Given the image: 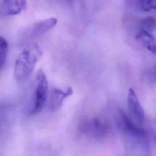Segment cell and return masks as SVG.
Wrapping results in <instances>:
<instances>
[{"label":"cell","instance_id":"obj_10","mask_svg":"<svg viewBox=\"0 0 156 156\" xmlns=\"http://www.w3.org/2000/svg\"><path fill=\"white\" fill-rule=\"evenodd\" d=\"M140 30L152 32L156 28V20L152 16H147L142 19L139 23Z\"/></svg>","mask_w":156,"mask_h":156},{"label":"cell","instance_id":"obj_7","mask_svg":"<svg viewBox=\"0 0 156 156\" xmlns=\"http://www.w3.org/2000/svg\"><path fill=\"white\" fill-rule=\"evenodd\" d=\"M127 105L130 112L137 122L140 124H143L145 119L144 112L137 95L133 88H130L128 91Z\"/></svg>","mask_w":156,"mask_h":156},{"label":"cell","instance_id":"obj_3","mask_svg":"<svg viewBox=\"0 0 156 156\" xmlns=\"http://www.w3.org/2000/svg\"><path fill=\"white\" fill-rule=\"evenodd\" d=\"M36 90L35 94V101L33 107L30 113L34 115L39 113L48 100V83L44 73L40 69L36 75Z\"/></svg>","mask_w":156,"mask_h":156},{"label":"cell","instance_id":"obj_4","mask_svg":"<svg viewBox=\"0 0 156 156\" xmlns=\"http://www.w3.org/2000/svg\"><path fill=\"white\" fill-rule=\"evenodd\" d=\"M82 132L94 138H102L108 131V126L106 122L94 118L85 122L81 126Z\"/></svg>","mask_w":156,"mask_h":156},{"label":"cell","instance_id":"obj_11","mask_svg":"<svg viewBox=\"0 0 156 156\" xmlns=\"http://www.w3.org/2000/svg\"><path fill=\"white\" fill-rule=\"evenodd\" d=\"M9 50L7 41L2 37H0V66L2 68L5 63Z\"/></svg>","mask_w":156,"mask_h":156},{"label":"cell","instance_id":"obj_12","mask_svg":"<svg viewBox=\"0 0 156 156\" xmlns=\"http://www.w3.org/2000/svg\"><path fill=\"white\" fill-rule=\"evenodd\" d=\"M140 9L144 12L156 10V0H136Z\"/></svg>","mask_w":156,"mask_h":156},{"label":"cell","instance_id":"obj_8","mask_svg":"<svg viewBox=\"0 0 156 156\" xmlns=\"http://www.w3.org/2000/svg\"><path fill=\"white\" fill-rule=\"evenodd\" d=\"M26 5V0H4L1 13L4 16L18 15L25 9Z\"/></svg>","mask_w":156,"mask_h":156},{"label":"cell","instance_id":"obj_6","mask_svg":"<svg viewBox=\"0 0 156 156\" xmlns=\"http://www.w3.org/2000/svg\"><path fill=\"white\" fill-rule=\"evenodd\" d=\"M73 91L71 87H68L65 90L59 88H52L49 94L47 100L48 107L52 112L57 111L62 106L64 100L72 95Z\"/></svg>","mask_w":156,"mask_h":156},{"label":"cell","instance_id":"obj_9","mask_svg":"<svg viewBox=\"0 0 156 156\" xmlns=\"http://www.w3.org/2000/svg\"><path fill=\"white\" fill-rule=\"evenodd\" d=\"M135 38L149 52L156 54V38L151 32L139 30L135 35Z\"/></svg>","mask_w":156,"mask_h":156},{"label":"cell","instance_id":"obj_13","mask_svg":"<svg viewBox=\"0 0 156 156\" xmlns=\"http://www.w3.org/2000/svg\"><path fill=\"white\" fill-rule=\"evenodd\" d=\"M152 77H153L154 81L156 83V66L154 68V69L152 71Z\"/></svg>","mask_w":156,"mask_h":156},{"label":"cell","instance_id":"obj_1","mask_svg":"<svg viewBox=\"0 0 156 156\" xmlns=\"http://www.w3.org/2000/svg\"><path fill=\"white\" fill-rule=\"evenodd\" d=\"M117 123L124 146L130 156H151V146L145 130L133 124L121 110L118 112Z\"/></svg>","mask_w":156,"mask_h":156},{"label":"cell","instance_id":"obj_5","mask_svg":"<svg viewBox=\"0 0 156 156\" xmlns=\"http://www.w3.org/2000/svg\"><path fill=\"white\" fill-rule=\"evenodd\" d=\"M57 23V19L54 17L40 21L31 26L26 31L25 35L27 39L29 38V40L37 38L51 30L56 26Z\"/></svg>","mask_w":156,"mask_h":156},{"label":"cell","instance_id":"obj_14","mask_svg":"<svg viewBox=\"0 0 156 156\" xmlns=\"http://www.w3.org/2000/svg\"><path fill=\"white\" fill-rule=\"evenodd\" d=\"M155 143H156V136H155Z\"/></svg>","mask_w":156,"mask_h":156},{"label":"cell","instance_id":"obj_2","mask_svg":"<svg viewBox=\"0 0 156 156\" xmlns=\"http://www.w3.org/2000/svg\"><path fill=\"white\" fill-rule=\"evenodd\" d=\"M42 55L40 46L32 44L25 49L18 55L14 67V76L18 82L26 80L32 73L38 60Z\"/></svg>","mask_w":156,"mask_h":156}]
</instances>
